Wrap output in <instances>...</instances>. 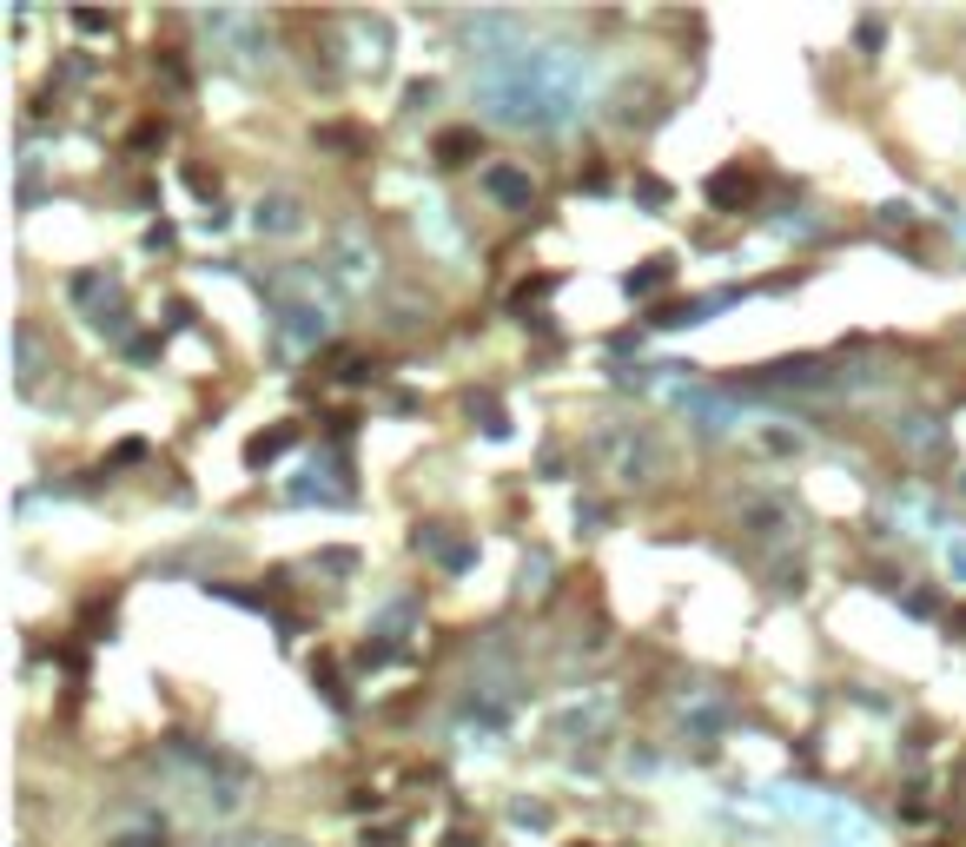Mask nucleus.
<instances>
[{"mask_svg": "<svg viewBox=\"0 0 966 847\" xmlns=\"http://www.w3.org/2000/svg\"><path fill=\"white\" fill-rule=\"evenodd\" d=\"M576 93H583V60L563 46H537V53L523 46V53L484 66V99L510 126H563Z\"/></svg>", "mask_w": 966, "mask_h": 847, "instance_id": "f257e3e1", "label": "nucleus"}, {"mask_svg": "<svg viewBox=\"0 0 966 847\" xmlns=\"http://www.w3.org/2000/svg\"><path fill=\"white\" fill-rule=\"evenodd\" d=\"M596 464H603L616 484H656L662 444H656L643 424H603V431H596Z\"/></svg>", "mask_w": 966, "mask_h": 847, "instance_id": "f03ea898", "label": "nucleus"}, {"mask_svg": "<svg viewBox=\"0 0 966 847\" xmlns=\"http://www.w3.org/2000/svg\"><path fill=\"white\" fill-rule=\"evenodd\" d=\"M325 272H331L338 292H371V285H378V245H371L364 232H338Z\"/></svg>", "mask_w": 966, "mask_h": 847, "instance_id": "7ed1b4c3", "label": "nucleus"}, {"mask_svg": "<svg viewBox=\"0 0 966 847\" xmlns=\"http://www.w3.org/2000/svg\"><path fill=\"white\" fill-rule=\"evenodd\" d=\"M205 27L232 46V60H238V66H258V33H265V27H258L252 13H212Z\"/></svg>", "mask_w": 966, "mask_h": 847, "instance_id": "20e7f679", "label": "nucleus"}, {"mask_svg": "<svg viewBox=\"0 0 966 847\" xmlns=\"http://www.w3.org/2000/svg\"><path fill=\"white\" fill-rule=\"evenodd\" d=\"M252 225H258V232H272V239H291V232H305V205H298L291 192H272V199H258Z\"/></svg>", "mask_w": 966, "mask_h": 847, "instance_id": "39448f33", "label": "nucleus"}, {"mask_svg": "<svg viewBox=\"0 0 966 847\" xmlns=\"http://www.w3.org/2000/svg\"><path fill=\"white\" fill-rule=\"evenodd\" d=\"M325 338V311L318 305H285L278 311V345L285 351H305V345H318Z\"/></svg>", "mask_w": 966, "mask_h": 847, "instance_id": "423d86ee", "label": "nucleus"}, {"mask_svg": "<svg viewBox=\"0 0 966 847\" xmlns=\"http://www.w3.org/2000/svg\"><path fill=\"white\" fill-rule=\"evenodd\" d=\"M437 159H444V166H464V159H477V133H470V126L444 133V139H437Z\"/></svg>", "mask_w": 966, "mask_h": 847, "instance_id": "0eeeda50", "label": "nucleus"}, {"mask_svg": "<svg viewBox=\"0 0 966 847\" xmlns=\"http://www.w3.org/2000/svg\"><path fill=\"white\" fill-rule=\"evenodd\" d=\"M484 186H490L497 199H530V179H523V172H510V166H497V172H484Z\"/></svg>", "mask_w": 966, "mask_h": 847, "instance_id": "6e6552de", "label": "nucleus"}, {"mask_svg": "<svg viewBox=\"0 0 966 847\" xmlns=\"http://www.w3.org/2000/svg\"><path fill=\"white\" fill-rule=\"evenodd\" d=\"M291 437H298V431H291V424H278V431H265V437H252V444H245V457H252V464H265V457H278V451H285Z\"/></svg>", "mask_w": 966, "mask_h": 847, "instance_id": "1a4fd4ad", "label": "nucleus"}, {"mask_svg": "<svg viewBox=\"0 0 966 847\" xmlns=\"http://www.w3.org/2000/svg\"><path fill=\"white\" fill-rule=\"evenodd\" d=\"M907 444L914 451H941V424L934 417H907Z\"/></svg>", "mask_w": 966, "mask_h": 847, "instance_id": "9d476101", "label": "nucleus"}, {"mask_svg": "<svg viewBox=\"0 0 966 847\" xmlns=\"http://www.w3.org/2000/svg\"><path fill=\"white\" fill-rule=\"evenodd\" d=\"M709 192H715L722 205H735V199H749V179H735V172H722V179H715Z\"/></svg>", "mask_w": 966, "mask_h": 847, "instance_id": "9b49d317", "label": "nucleus"}, {"mask_svg": "<svg viewBox=\"0 0 966 847\" xmlns=\"http://www.w3.org/2000/svg\"><path fill=\"white\" fill-rule=\"evenodd\" d=\"M629 285H636V292H649V285H669V258H649V272H636Z\"/></svg>", "mask_w": 966, "mask_h": 847, "instance_id": "f8f14e48", "label": "nucleus"}, {"mask_svg": "<svg viewBox=\"0 0 966 847\" xmlns=\"http://www.w3.org/2000/svg\"><path fill=\"white\" fill-rule=\"evenodd\" d=\"M73 27H79V33H106L113 20H106V13H73Z\"/></svg>", "mask_w": 966, "mask_h": 847, "instance_id": "ddd939ff", "label": "nucleus"}, {"mask_svg": "<svg viewBox=\"0 0 966 847\" xmlns=\"http://www.w3.org/2000/svg\"><path fill=\"white\" fill-rule=\"evenodd\" d=\"M947 563H954V570L966 576V537H954V543H947Z\"/></svg>", "mask_w": 966, "mask_h": 847, "instance_id": "4468645a", "label": "nucleus"}]
</instances>
